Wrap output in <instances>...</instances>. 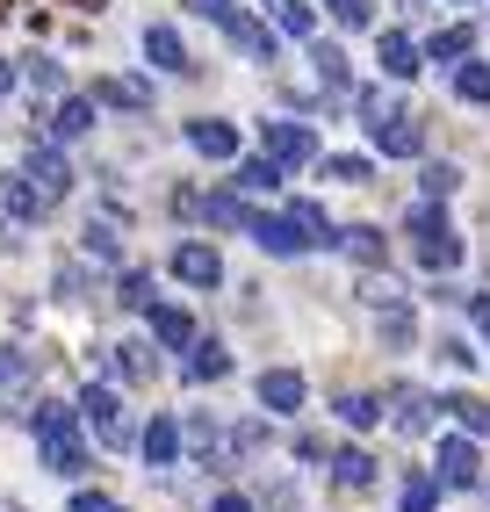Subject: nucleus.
Returning a JSON list of instances; mask_svg holds the SVG:
<instances>
[{
	"instance_id": "1",
	"label": "nucleus",
	"mask_w": 490,
	"mask_h": 512,
	"mask_svg": "<svg viewBox=\"0 0 490 512\" xmlns=\"http://www.w3.org/2000/svg\"><path fill=\"white\" fill-rule=\"evenodd\" d=\"M73 412L94 440V455H137V412H130V397L109 383V375H94V383L73 390Z\"/></svg>"
},
{
	"instance_id": "2",
	"label": "nucleus",
	"mask_w": 490,
	"mask_h": 512,
	"mask_svg": "<svg viewBox=\"0 0 490 512\" xmlns=\"http://www.w3.org/2000/svg\"><path fill=\"white\" fill-rule=\"evenodd\" d=\"M404 238H411V260L426 267V275H454V267L469 260V238L447 224V202H426L418 195L404 210Z\"/></svg>"
},
{
	"instance_id": "3",
	"label": "nucleus",
	"mask_w": 490,
	"mask_h": 512,
	"mask_svg": "<svg viewBox=\"0 0 490 512\" xmlns=\"http://www.w3.org/2000/svg\"><path fill=\"white\" fill-rule=\"evenodd\" d=\"M253 138H260L253 152H267L282 174H310L318 152H325V145H318V123H310V116H289V109H282V116H260Z\"/></svg>"
},
{
	"instance_id": "4",
	"label": "nucleus",
	"mask_w": 490,
	"mask_h": 512,
	"mask_svg": "<svg viewBox=\"0 0 490 512\" xmlns=\"http://www.w3.org/2000/svg\"><path fill=\"white\" fill-rule=\"evenodd\" d=\"M166 275L181 282L188 296H217L231 267H224V246H217V238H202V231H181V238L166 246Z\"/></svg>"
},
{
	"instance_id": "5",
	"label": "nucleus",
	"mask_w": 490,
	"mask_h": 512,
	"mask_svg": "<svg viewBox=\"0 0 490 512\" xmlns=\"http://www.w3.org/2000/svg\"><path fill=\"white\" fill-rule=\"evenodd\" d=\"M181 462H195L202 476H217V484H231V476H238L231 440H224V419L209 412V404H188V412H181Z\"/></svg>"
},
{
	"instance_id": "6",
	"label": "nucleus",
	"mask_w": 490,
	"mask_h": 512,
	"mask_svg": "<svg viewBox=\"0 0 490 512\" xmlns=\"http://www.w3.org/2000/svg\"><path fill=\"white\" fill-rule=\"evenodd\" d=\"M87 94L101 101V116H159V80L145 65H109L87 80Z\"/></svg>"
},
{
	"instance_id": "7",
	"label": "nucleus",
	"mask_w": 490,
	"mask_h": 512,
	"mask_svg": "<svg viewBox=\"0 0 490 512\" xmlns=\"http://www.w3.org/2000/svg\"><path fill=\"white\" fill-rule=\"evenodd\" d=\"M29 130H44L51 145H65V152H73V145H87L94 130H101V101H94L87 87H65L58 101H44V109L29 116Z\"/></svg>"
},
{
	"instance_id": "8",
	"label": "nucleus",
	"mask_w": 490,
	"mask_h": 512,
	"mask_svg": "<svg viewBox=\"0 0 490 512\" xmlns=\"http://www.w3.org/2000/svg\"><path fill=\"white\" fill-rule=\"evenodd\" d=\"M15 166H22V174L29 181H37L51 202H58V210H65V195H73L80 188V159L73 152H65V145H51L44 138V130H29V138H22V152H15Z\"/></svg>"
},
{
	"instance_id": "9",
	"label": "nucleus",
	"mask_w": 490,
	"mask_h": 512,
	"mask_svg": "<svg viewBox=\"0 0 490 512\" xmlns=\"http://www.w3.org/2000/svg\"><path fill=\"white\" fill-rule=\"evenodd\" d=\"M137 58H145L152 80H202V65L181 37V22H145V37H137Z\"/></svg>"
},
{
	"instance_id": "10",
	"label": "nucleus",
	"mask_w": 490,
	"mask_h": 512,
	"mask_svg": "<svg viewBox=\"0 0 490 512\" xmlns=\"http://www.w3.org/2000/svg\"><path fill=\"white\" fill-rule=\"evenodd\" d=\"M181 145H188L202 166H231V159L245 152V130H238V116L202 109V116H181Z\"/></svg>"
},
{
	"instance_id": "11",
	"label": "nucleus",
	"mask_w": 490,
	"mask_h": 512,
	"mask_svg": "<svg viewBox=\"0 0 490 512\" xmlns=\"http://www.w3.org/2000/svg\"><path fill=\"white\" fill-rule=\"evenodd\" d=\"M173 361H181V390H209V383H231L238 375V354H231L224 332H195Z\"/></svg>"
},
{
	"instance_id": "12",
	"label": "nucleus",
	"mask_w": 490,
	"mask_h": 512,
	"mask_svg": "<svg viewBox=\"0 0 490 512\" xmlns=\"http://www.w3.org/2000/svg\"><path fill=\"white\" fill-rule=\"evenodd\" d=\"M238 238H253V246H260L267 260H303V253H310L303 238H296V224L282 217V202H245Z\"/></svg>"
},
{
	"instance_id": "13",
	"label": "nucleus",
	"mask_w": 490,
	"mask_h": 512,
	"mask_svg": "<svg viewBox=\"0 0 490 512\" xmlns=\"http://www.w3.org/2000/svg\"><path fill=\"white\" fill-rule=\"evenodd\" d=\"M224 29V44H231V58H245V65H282V37L260 22V8L253 0H238V8L217 22Z\"/></svg>"
},
{
	"instance_id": "14",
	"label": "nucleus",
	"mask_w": 490,
	"mask_h": 512,
	"mask_svg": "<svg viewBox=\"0 0 490 512\" xmlns=\"http://www.w3.org/2000/svg\"><path fill=\"white\" fill-rule=\"evenodd\" d=\"M15 80H22V101H29V116H37L44 101H58L65 87H80L73 73H65V58H58V51H44V44L15 51Z\"/></svg>"
},
{
	"instance_id": "15",
	"label": "nucleus",
	"mask_w": 490,
	"mask_h": 512,
	"mask_svg": "<svg viewBox=\"0 0 490 512\" xmlns=\"http://www.w3.org/2000/svg\"><path fill=\"white\" fill-rule=\"evenodd\" d=\"M159 375H166V354L152 347L145 332H123L116 347H109V383L116 390H152Z\"/></svg>"
},
{
	"instance_id": "16",
	"label": "nucleus",
	"mask_w": 490,
	"mask_h": 512,
	"mask_svg": "<svg viewBox=\"0 0 490 512\" xmlns=\"http://www.w3.org/2000/svg\"><path fill=\"white\" fill-rule=\"evenodd\" d=\"M37 455H44V469L58 476V484H87V476H94V440H87V426L37 433Z\"/></svg>"
},
{
	"instance_id": "17",
	"label": "nucleus",
	"mask_w": 490,
	"mask_h": 512,
	"mask_svg": "<svg viewBox=\"0 0 490 512\" xmlns=\"http://www.w3.org/2000/svg\"><path fill=\"white\" fill-rule=\"evenodd\" d=\"M382 419H390L404 440H433V426H440V397L418 390V383H390V390H382Z\"/></svg>"
},
{
	"instance_id": "18",
	"label": "nucleus",
	"mask_w": 490,
	"mask_h": 512,
	"mask_svg": "<svg viewBox=\"0 0 490 512\" xmlns=\"http://www.w3.org/2000/svg\"><path fill=\"white\" fill-rule=\"evenodd\" d=\"M224 188H231V195H245V202H282V195H289V174H282V166H274L267 152L245 145V152L224 166Z\"/></svg>"
},
{
	"instance_id": "19",
	"label": "nucleus",
	"mask_w": 490,
	"mask_h": 512,
	"mask_svg": "<svg viewBox=\"0 0 490 512\" xmlns=\"http://www.w3.org/2000/svg\"><path fill=\"white\" fill-rule=\"evenodd\" d=\"M253 404H260L267 419H303L310 375H303V368H260V375H253Z\"/></svg>"
},
{
	"instance_id": "20",
	"label": "nucleus",
	"mask_w": 490,
	"mask_h": 512,
	"mask_svg": "<svg viewBox=\"0 0 490 512\" xmlns=\"http://www.w3.org/2000/svg\"><path fill=\"white\" fill-rule=\"evenodd\" d=\"M433 476H440V491H476V484H483V440H469V433H440Z\"/></svg>"
},
{
	"instance_id": "21",
	"label": "nucleus",
	"mask_w": 490,
	"mask_h": 512,
	"mask_svg": "<svg viewBox=\"0 0 490 512\" xmlns=\"http://www.w3.org/2000/svg\"><path fill=\"white\" fill-rule=\"evenodd\" d=\"M195 332H202V318H195V303H188V296H152V311H145V339H152L159 354H181Z\"/></svg>"
},
{
	"instance_id": "22",
	"label": "nucleus",
	"mask_w": 490,
	"mask_h": 512,
	"mask_svg": "<svg viewBox=\"0 0 490 512\" xmlns=\"http://www.w3.org/2000/svg\"><path fill=\"white\" fill-rule=\"evenodd\" d=\"M0 217H15L22 231H37V224H51V217H58V202H51L37 181H29L22 166H8V174H0Z\"/></svg>"
},
{
	"instance_id": "23",
	"label": "nucleus",
	"mask_w": 490,
	"mask_h": 512,
	"mask_svg": "<svg viewBox=\"0 0 490 512\" xmlns=\"http://www.w3.org/2000/svg\"><path fill=\"white\" fill-rule=\"evenodd\" d=\"M137 455H145V469H181V412H145L137 419Z\"/></svg>"
},
{
	"instance_id": "24",
	"label": "nucleus",
	"mask_w": 490,
	"mask_h": 512,
	"mask_svg": "<svg viewBox=\"0 0 490 512\" xmlns=\"http://www.w3.org/2000/svg\"><path fill=\"white\" fill-rule=\"evenodd\" d=\"M282 217L296 224V238L310 253H339V224H332V210L318 195H282Z\"/></svg>"
},
{
	"instance_id": "25",
	"label": "nucleus",
	"mask_w": 490,
	"mask_h": 512,
	"mask_svg": "<svg viewBox=\"0 0 490 512\" xmlns=\"http://www.w3.org/2000/svg\"><path fill=\"white\" fill-rule=\"evenodd\" d=\"M375 65H382V80H390V87H404V80L426 73V51H418L411 29H375Z\"/></svg>"
},
{
	"instance_id": "26",
	"label": "nucleus",
	"mask_w": 490,
	"mask_h": 512,
	"mask_svg": "<svg viewBox=\"0 0 490 512\" xmlns=\"http://www.w3.org/2000/svg\"><path fill=\"white\" fill-rule=\"evenodd\" d=\"M152 296H159V267H145V260H123L116 275H109V303H116L123 318H145Z\"/></svg>"
},
{
	"instance_id": "27",
	"label": "nucleus",
	"mask_w": 490,
	"mask_h": 512,
	"mask_svg": "<svg viewBox=\"0 0 490 512\" xmlns=\"http://www.w3.org/2000/svg\"><path fill=\"white\" fill-rule=\"evenodd\" d=\"M303 58H310V73H318V87H325V94H354V87H361V80H354V58H346V44H339V37H325V29L303 44Z\"/></svg>"
},
{
	"instance_id": "28",
	"label": "nucleus",
	"mask_w": 490,
	"mask_h": 512,
	"mask_svg": "<svg viewBox=\"0 0 490 512\" xmlns=\"http://www.w3.org/2000/svg\"><path fill=\"white\" fill-rule=\"evenodd\" d=\"M253 8H260V22L282 44H310V37H318V0H253Z\"/></svg>"
},
{
	"instance_id": "29",
	"label": "nucleus",
	"mask_w": 490,
	"mask_h": 512,
	"mask_svg": "<svg viewBox=\"0 0 490 512\" xmlns=\"http://www.w3.org/2000/svg\"><path fill=\"white\" fill-rule=\"evenodd\" d=\"M87 267H101V275H116V267L130 260V246H123V224H109V217H87L80 224V246H73Z\"/></svg>"
},
{
	"instance_id": "30",
	"label": "nucleus",
	"mask_w": 490,
	"mask_h": 512,
	"mask_svg": "<svg viewBox=\"0 0 490 512\" xmlns=\"http://www.w3.org/2000/svg\"><path fill=\"white\" fill-rule=\"evenodd\" d=\"M339 253L361 267V275H390V231L382 224H339Z\"/></svg>"
},
{
	"instance_id": "31",
	"label": "nucleus",
	"mask_w": 490,
	"mask_h": 512,
	"mask_svg": "<svg viewBox=\"0 0 490 512\" xmlns=\"http://www.w3.org/2000/svg\"><path fill=\"white\" fill-rule=\"evenodd\" d=\"M224 440H231V462H238V476L253 469L267 448H274V419L267 412H245V419H224Z\"/></svg>"
},
{
	"instance_id": "32",
	"label": "nucleus",
	"mask_w": 490,
	"mask_h": 512,
	"mask_svg": "<svg viewBox=\"0 0 490 512\" xmlns=\"http://www.w3.org/2000/svg\"><path fill=\"white\" fill-rule=\"evenodd\" d=\"M238 217H245V195H231L224 181H209L202 188V238H238Z\"/></svg>"
},
{
	"instance_id": "33",
	"label": "nucleus",
	"mask_w": 490,
	"mask_h": 512,
	"mask_svg": "<svg viewBox=\"0 0 490 512\" xmlns=\"http://www.w3.org/2000/svg\"><path fill=\"white\" fill-rule=\"evenodd\" d=\"M310 174H325L332 188H368L375 181V152H318Z\"/></svg>"
},
{
	"instance_id": "34",
	"label": "nucleus",
	"mask_w": 490,
	"mask_h": 512,
	"mask_svg": "<svg viewBox=\"0 0 490 512\" xmlns=\"http://www.w3.org/2000/svg\"><path fill=\"white\" fill-rule=\"evenodd\" d=\"M325 469H332V484H339V491H368L382 462H375L368 448H354V440H346V448H332V455H325Z\"/></svg>"
},
{
	"instance_id": "35",
	"label": "nucleus",
	"mask_w": 490,
	"mask_h": 512,
	"mask_svg": "<svg viewBox=\"0 0 490 512\" xmlns=\"http://www.w3.org/2000/svg\"><path fill=\"white\" fill-rule=\"evenodd\" d=\"M94 289H109V275H101V267H87L80 253L58 260V275H51V296H58V303H87Z\"/></svg>"
},
{
	"instance_id": "36",
	"label": "nucleus",
	"mask_w": 490,
	"mask_h": 512,
	"mask_svg": "<svg viewBox=\"0 0 490 512\" xmlns=\"http://www.w3.org/2000/svg\"><path fill=\"white\" fill-rule=\"evenodd\" d=\"M418 51H426V65H462V58L476 51V22H440Z\"/></svg>"
},
{
	"instance_id": "37",
	"label": "nucleus",
	"mask_w": 490,
	"mask_h": 512,
	"mask_svg": "<svg viewBox=\"0 0 490 512\" xmlns=\"http://www.w3.org/2000/svg\"><path fill=\"white\" fill-rule=\"evenodd\" d=\"M332 419H339L346 433H375V426H382V390H339V397H332Z\"/></svg>"
},
{
	"instance_id": "38",
	"label": "nucleus",
	"mask_w": 490,
	"mask_h": 512,
	"mask_svg": "<svg viewBox=\"0 0 490 512\" xmlns=\"http://www.w3.org/2000/svg\"><path fill=\"white\" fill-rule=\"evenodd\" d=\"M440 412L454 419V433L490 440V397H476V390H447V397H440Z\"/></svg>"
},
{
	"instance_id": "39",
	"label": "nucleus",
	"mask_w": 490,
	"mask_h": 512,
	"mask_svg": "<svg viewBox=\"0 0 490 512\" xmlns=\"http://www.w3.org/2000/svg\"><path fill=\"white\" fill-rule=\"evenodd\" d=\"M447 87H454V101H469V109H490V58H462V65H447Z\"/></svg>"
},
{
	"instance_id": "40",
	"label": "nucleus",
	"mask_w": 490,
	"mask_h": 512,
	"mask_svg": "<svg viewBox=\"0 0 490 512\" xmlns=\"http://www.w3.org/2000/svg\"><path fill=\"white\" fill-rule=\"evenodd\" d=\"M454 188H462V166L454 159H418V195L426 202H447Z\"/></svg>"
},
{
	"instance_id": "41",
	"label": "nucleus",
	"mask_w": 490,
	"mask_h": 512,
	"mask_svg": "<svg viewBox=\"0 0 490 512\" xmlns=\"http://www.w3.org/2000/svg\"><path fill=\"white\" fill-rule=\"evenodd\" d=\"M397 512H440V476L433 469H411L404 491H397Z\"/></svg>"
},
{
	"instance_id": "42",
	"label": "nucleus",
	"mask_w": 490,
	"mask_h": 512,
	"mask_svg": "<svg viewBox=\"0 0 490 512\" xmlns=\"http://www.w3.org/2000/svg\"><path fill=\"white\" fill-rule=\"evenodd\" d=\"M318 15L332 29H375V0H318Z\"/></svg>"
},
{
	"instance_id": "43",
	"label": "nucleus",
	"mask_w": 490,
	"mask_h": 512,
	"mask_svg": "<svg viewBox=\"0 0 490 512\" xmlns=\"http://www.w3.org/2000/svg\"><path fill=\"white\" fill-rule=\"evenodd\" d=\"M166 217L195 231V224H202V181H173V188H166Z\"/></svg>"
},
{
	"instance_id": "44",
	"label": "nucleus",
	"mask_w": 490,
	"mask_h": 512,
	"mask_svg": "<svg viewBox=\"0 0 490 512\" xmlns=\"http://www.w3.org/2000/svg\"><path fill=\"white\" fill-rule=\"evenodd\" d=\"M29 375H37V354H22L15 339H8V347H0V390H15V383H29Z\"/></svg>"
},
{
	"instance_id": "45",
	"label": "nucleus",
	"mask_w": 490,
	"mask_h": 512,
	"mask_svg": "<svg viewBox=\"0 0 490 512\" xmlns=\"http://www.w3.org/2000/svg\"><path fill=\"white\" fill-rule=\"evenodd\" d=\"M65 512H123V498L94 491V484H73V498H65Z\"/></svg>"
},
{
	"instance_id": "46",
	"label": "nucleus",
	"mask_w": 490,
	"mask_h": 512,
	"mask_svg": "<svg viewBox=\"0 0 490 512\" xmlns=\"http://www.w3.org/2000/svg\"><path fill=\"white\" fill-rule=\"evenodd\" d=\"M289 455H296V462H325V455H332V440H325V433H310V426H296V433H289Z\"/></svg>"
},
{
	"instance_id": "47",
	"label": "nucleus",
	"mask_w": 490,
	"mask_h": 512,
	"mask_svg": "<svg viewBox=\"0 0 490 512\" xmlns=\"http://www.w3.org/2000/svg\"><path fill=\"white\" fill-rule=\"evenodd\" d=\"M440 361H447V368H462V375H469V368H476L483 354L469 347V339H462V332H447V339H440Z\"/></svg>"
},
{
	"instance_id": "48",
	"label": "nucleus",
	"mask_w": 490,
	"mask_h": 512,
	"mask_svg": "<svg viewBox=\"0 0 490 512\" xmlns=\"http://www.w3.org/2000/svg\"><path fill=\"white\" fill-rule=\"evenodd\" d=\"M209 512H260V505H253V491H231V484H224L217 498H209Z\"/></svg>"
},
{
	"instance_id": "49",
	"label": "nucleus",
	"mask_w": 490,
	"mask_h": 512,
	"mask_svg": "<svg viewBox=\"0 0 490 512\" xmlns=\"http://www.w3.org/2000/svg\"><path fill=\"white\" fill-rule=\"evenodd\" d=\"M253 505H267V512H289L296 505V484H260V498Z\"/></svg>"
},
{
	"instance_id": "50",
	"label": "nucleus",
	"mask_w": 490,
	"mask_h": 512,
	"mask_svg": "<svg viewBox=\"0 0 490 512\" xmlns=\"http://www.w3.org/2000/svg\"><path fill=\"white\" fill-rule=\"evenodd\" d=\"M94 217H109V224H123V231L137 224V210H130V202H123V195H101V210H94Z\"/></svg>"
},
{
	"instance_id": "51",
	"label": "nucleus",
	"mask_w": 490,
	"mask_h": 512,
	"mask_svg": "<svg viewBox=\"0 0 490 512\" xmlns=\"http://www.w3.org/2000/svg\"><path fill=\"white\" fill-rule=\"evenodd\" d=\"M181 8H188V15H202V22H224L238 0H181Z\"/></svg>"
},
{
	"instance_id": "52",
	"label": "nucleus",
	"mask_w": 490,
	"mask_h": 512,
	"mask_svg": "<svg viewBox=\"0 0 490 512\" xmlns=\"http://www.w3.org/2000/svg\"><path fill=\"white\" fill-rule=\"evenodd\" d=\"M462 303H469V325L483 332V347H490V289L483 296H462Z\"/></svg>"
},
{
	"instance_id": "53",
	"label": "nucleus",
	"mask_w": 490,
	"mask_h": 512,
	"mask_svg": "<svg viewBox=\"0 0 490 512\" xmlns=\"http://www.w3.org/2000/svg\"><path fill=\"white\" fill-rule=\"evenodd\" d=\"M22 80H15V51H0V101H15Z\"/></svg>"
},
{
	"instance_id": "54",
	"label": "nucleus",
	"mask_w": 490,
	"mask_h": 512,
	"mask_svg": "<svg viewBox=\"0 0 490 512\" xmlns=\"http://www.w3.org/2000/svg\"><path fill=\"white\" fill-rule=\"evenodd\" d=\"M397 15H404V22H426V15H433V0H397Z\"/></svg>"
},
{
	"instance_id": "55",
	"label": "nucleus",
	"mask_w": 490,
	"mask_h": 512,
	"mask_svg": "<svg viewBox=\"0 0 490 512\" xmlns=\"http://www.w3.org/2000/svg\"><path fill=\"white\" fill-rule=\"evenodd\" d=\"M73 8H101V0H73Z\"/></svg>"
},
{
	"instance_id": "56",
	"label": "nucleus",
	"mask_w": 490,
	"mask_h": 512,
	"mask_svg": "<svg viewBox=\"0 0 490 512\" xmlns=\"http://www.w3.org/2000/svg\"><path fill=\"white\" fill-rule=\"evenodd\" d=\"M454 8H476V0H454Z\"/></svg>"
}]
</instances>
